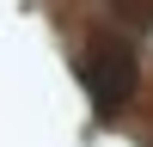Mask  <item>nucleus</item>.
<instances>
[{
  "label": "nucleus",
  "mask_w": 153,
  "mask_h": 147,
  "mask_svg": "<svg viewBox=\"0 0 153 147\" xmlns=\"http://www.w3.org/2000/svg\"><path fill=\"white\" fill-rule=\"evenodd\" d=\"M129 24H153V0H117Z\"/></svg>",
  "instance_id": "2"
},
{
  "label": "nucleus",
  "mask_w": 153,
  "mask_h": 147,
  "mask_svg": "<svg viewBox=\"0 0 153 147\" xmlns=\"http://www.w3.org/2000/svg\"><path fill=\"white\" fill-rule=\"evenodd\" d=\"M135 74L141 68H135V49L123 37H92L80 49V86H86V98H92L98 117H117L135 98Z\"/></svg>",
  "instance_id": "1"
}]
</instances>
